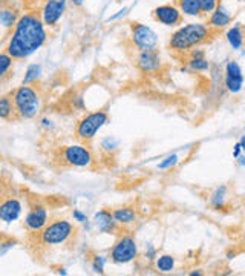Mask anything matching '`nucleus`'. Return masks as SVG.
Listing matches in <instances>:
<instances>
[{
    "instance_id": "f257e3e1",
    "label": "nucleus",
    "mask_w": 245,
    "mask_h": 276,
    "mask_svg": "<svg viewBox=\"0 0 245 276\" xmlns=\"http://www.w3.org/2000/svg\"><path fill=\"white\" fill-rule=\"evenodd\" d=\"M48 40L46 25L40 13H25L11 31L5 51L16 60H23L36 54Z\"/></svg>"
},
{
    "instance_id": "f03ea898",
    "label": "nucleus",
    "mask_w": 245,
    "mask_h": 276,
    "mask_svg": "<svg viewBox=\"0 0 245 276\" xmlns=\"http://www.w3.org/2000/svg\"><path fill=\"white\" fill-rule=\"evenodd\" d=\"M215 31L205 23H186L169 37V49L178 55H187L192 49L212 40Z\"/></svg>"
},
{
    "instance_id": "7ed1b4c3",
    "label": "nucleus",
    "mask_w": 245,
    "mask_h": 276,
    "mask_svg": "<svg viewBox=\"0 0 245 276\" xmlns=\"http://www.w3.org/2000/svg\"><path fill=\"white\" fill-rule=\"evenodd\" d=\"M11 97L16 106V114L20 120H31L37 117L42 108V99L32 84H22L11 90Z\"/></svg>"
},
{
    "instance_id": "20e7f679",
    "label": "nucleus",
    "mask_w": 245,
    "mask_h": 276,
    "mask_svg": "<svg viewBox=\"0 0 245 276\" xmlns=\"http://www.w3.org/2000/svg\"><path fill=\"white\" fill-rule=\"evenodd\" d=\"M74 233L75 226L66 218H58L48 223L45 229L39 232V241L43 246H60L67 242Z\"/></svg>"
},
{
    "instance_id": "39448f33",
    "label": "nucleus",
    "mask_w": 245,
    "mask_h": 276,
    "mask_svg": "<svg viewBox=\"0 0 245 276\" xmlns=\"http://www.w3.org/2000/svg\"><path fill=\"white\" fill-rule=\"evenodd\" d=\"M109 121V114L106 111H94L86 114L83 118H80V121L75 126V137L88 143L97 137V134L108 125Z\"/></svg>"
},
{
    "instance_id": "423d86ee",
    "label": "nucleus",
    "mask_w": 245,
    "mask_h": 276,
    "mask_svg": "<svg viewBox=\"0 0 245 276\" xmlns=\"http://www.w3.org/2000/svg\"><path fill=\"white\" fill-rule=\"evenodd\" d=\"M138 256V246L133 236L121 235L112 246L109 258L117 265H124L135 261Z\"/></svg>"
},
{
    "instance_id": "0eeeda50",
    "label": "nucleus",
    "mask_w": 245,
    "mask_h": 276,
    "mask_svg": "<svg viewBox=\"0 0 245 276\" xmlns=\"http://www.w3.org/2000/svg\"><path fill=\"white\" fill-rule=\"evenodd\" d=\"M129 28H130L132 45L138 52L158 48V34L150 26L141 22H130Z\"/></svg>"
},
{
    "instance_id": "6e6552de",
    "label": "nucleus",
    "mask_w": 245,
    "mask_h": 276,
    "mask_svg": "<svg viewBox=\"0 0 245 276\" xmlns=\"http://www.w3.org/2000/svg\"><path fill=\"white\" fill-rule=\"evenodd\" d=\"M237 11V0H219L216 10L208 16L207 25L216 33L227 28Z\"/></svg>"
},
{
    "instance_id": "1a4fd4ad",
    "label": "nucleus",
    "mask_w": 245,
    "mask_h": 276,
    "mask_svg": "<svg viewBox=\"0 0 245 276\" xmlns=\"http://www.w3.org/2000/svg\"><path fill=\"white\" fill-rule=\"evenodd\" d=\"M61 161L71 167H91L94 155L85 144H69L61 149Z\"/></svg>"
},
{
    "instance_id": "9d476101",
    "label": "nucleus",
    "mask_w": 245,
    "mask_h": 276,
    "mask_svg": "<svg viewBox=\"0 0 245 276\" xmlns=\"http://www.w3.org/2000/svg\"><path fill=\"white\" fill-rule=\"evenodd\" d=\"M135 65L139 72L144 75H152L161 71L162 68V57L158 49H150V51H141L138 52L135 58Z\"/></svg>"
},
{
    "instance_id": "9b49d317",
    "label": "nucleus",
    "mask_w": 245,
    "mask_h": 276,
    "mask_svg": "<svg viewBox=\"0 0 245 276\" xmlns=\"http://www.w3.org/2000/svg\"><path fill=\"white\" fill-rule=\"evenodd\" d=\"M49 213L45 204L42 203H36L29 207L28 213L25 215V227L31 232V233H39L40 230L45 229V226L49 223Z\"/></svg>"
},
{
    "instance_id": "f8f14e48",
    "label": "nucleus",
    "mask_w": 245,
    "mask_h": 276,
    "mask_svg": "<svg viewBox=\"0 0 245 276\" xmlns=\"http://www.w3.org/2000/svg\"><path fill=\"white\" fill-rule=\"evenodd\" d=\"M224 86L230 94H239L243 87V72L236 60H228L224 69Z\"/></svg>"
},
{
    "instance_id": "ddd939ff",
    "label": "nucleus",
    "mask_w": 245,
    "mask_h": 276,
    "mask_svg": "<svg viewBox=\"0 0 245 276\" xmlns=\"http://www.w3.org/2000/svg\"><path fill=\"white\" fill-rule=\"evenodd\" d=\"M152 16L153 19L161 23V25H164V26H169V28H175V26H180L183 23V13L180 11L178 7L175 5H159L156 7L153 11H152Z\"/></svg>"
},
{
    "instance_id": "4468645a",
    "label": "nucleus",
    "mask_w": 245,
    "mask_h": 276,
    "mask_svg": "<svg viewBox=\"0 0 245 276\" xmlns=\"http://www.w3.org/2000/svg\"><path fill=\"white\" fill-rule=\"evenodd\" d=\"M67 0H45V4L40 10V16L43 23L48 28H54L58 20L63 17L66 11Z\"/></svg>"
},
{
    "instance_id": "2eb2a0df",
    "label": "nucleus",
    "mask_w": 245,
    "mask_h": 276,
    "mask_svg": "<svg viewBox=\"0 0 245 276\" xmlns=\"http://www.w3.org/2000/svg\"><path fill=\"white\" fill-rule=\"evenodd\" d=\"M23 212V204L16 197H4L0 204V220L5 224H13L20 218Z\"/></svg>"
},
{
    "instance_id": "dca6fc26",
    "label": "nucleus",
    "mask_w": 245,
    "mask_h": 276,
    "mask_svg": "<svg viewBox=\"0 0 245 276\" xmlns=\"http://www.w3.org/2000/svg\"><path fill=\"white\" fill-rule=\"evenodd\" d=\"M20 17L22 14L19 7H16L13 2H8V0H2V7H0V25H2L4 33L13 31Z\"/></svg>"
},
{
    "instance_id": "f3484780",
    "label": "nucleus",
    "mask_w": 245,
    "mask_h": 276,
    "mask_svg": "<svg viewBox=\"0 0 245 276\" xmlns=\"http://www.w3.org/2000/svg\"><path fill=\"white\" fill-rule=\"evenodd\" d=\"M92 223L94 226L97 227L98 232L101 233H106V235H111V233H115L118 230V223L115 221L114 218V213L108 209H101L98 210L94 218H92Z\"/></svg>"
},
{
    "instance_id": "a211bd4d",
    "label": "nucleus",
    "mask_w": 245,
    "mask_h": 276,
    "mask_svg": "<svg viewBox=\"0 0 245 276\" xmlns=\"http://www.w3.org/2000/svg\"><path fill=\"white\" fill-rule=\"evenodd\" d=\"M225 39L231 49H234V51L242 49V46L245 43V34H243L242 26L239 23H234L233 26H230L225 33Z\"/></svg>"
},
{
    "instance_id": "6ab92c4d",
    "label": "nucleus",
    "mask_w": 245,
    "mask_h": 276,
    "mask_svg": "<svg viewBox=\"0 0 245 276\" xmlns=\"http://www.w3.org/2000/svg\"><path fill=\"white\" fill-rule=\"evenodd\" d=\"M112 213H114V218H115V221L118 223V226H123V227L133 224V223L136 221V218H138L136 210H135L133 207H130V206L117 207V209L112 210Z\"/></svg>"
},
{
    "instance_id": "aec40b11",
    "label": "nucleus",
    "mask_w": 245,
    "mask_h": 276,
    "mask_svg": "<svg viewBox=\"0 0 245 276\" xmlns=\"http://www.w3.org/2000/svg\"><path fill=\"white\" fill-rule=\"evenodd\" d=\"M227 198H228V186L222 184V186H218L212 194H210V206L215 210H221L227 206Z\"/></svg>"
},
{
    "instance_id": "412c9836",
    "label": "nucleus",
    "mask_w": 245,
    "mask_h": 276,
    "mask_svg": "<svg viewBox=\"0 0 245 276\" xmlns=\"http://www.w3.org/2000/svg\"><path fill=\"white\" fill-rule=\"evenodd\" d=\"M14 115H17V114H16V106H14L11 94L2 96V99H0V118H2L4 121H8Z\"/></svg>"
},
{
    "instance_id": "4be33fe9",
    "label": "nucleus",
    "mask_w": 245,
    "mask_h": 276,
    "mask_svg": "<svg viewBox=\"0 0 245 276\" xmlns=\"http://www.w3.org/2000/svg\"><path fill=\"white\" fill-rule=\"evenodd\" d=\"M178 8L184 16H189V17L202 16L199 0H178Z\"/></svg>"
},
{
    "instance_id": "5701e85b",
    "label": "nucleus",
    "mask_w": 245,
    "mask_h": 276,
    "mask_svg": "<svg viewBox=\"0 0 245 276\" xmlns=\"http://www.w3.org/2000/svg\"><path fill=\"white\" fill-rule=\"evenodd\" d=\"M177 267V259L172 255H159L155 259V268L159 273H172Z\"/></svg>"
},
{
    "instance_id": "b1692460",
    "label": "nucleus",
    "mask_w": 245,
    "mask_h": 276,
    "mask_svg": "<svg viewBox=\"0 0 245 276\" xmlns=\"http://www.w3.org/2000/svg\"><path fill=\"white\" fill-rule=\"evenodd\" d=\"M42 74H43L42 65H39V63H31V65L26 68V71H25L22 84H34V83H37V81L42 78Z\"/></svg>"
},
{
    "instance_id": "393cba45",
    "label": "nucleus",
    "mask_w": 245,
    "mask_h": 276,
    "mask_svg": "<svg viewBox=\"0 0 245 276\" xmlns=\"http://www.w3.org/2000/svg\"><path fill=\"white\" fill-rule=\"evenodd\" d=\"M14 57H11L5 49L2 51V54H0V80H2V83H5L8 74H10V69L13 68V63H14Z\"/></svg>"
},
{
    "instance_id": "a878e982",
    "label": "nucleus",
    "mask_w": 245,
    "mask_h": 276,
    "mask_svg": "<svg viewBox=\"0 0 245 276\" xmlns=\"http://www.w3.org/2000/svg\"><path fill=\"white\" fill-rule=\"evenodd\" d=\"M187 66L193 72H207L210 69V62L205 57L201 58H187Z\"/></svg>"
},
{
    "instance_id": "bb28decb",
    "label": "nucleus",
    "mask_w": 245,
    "mask_h": 276,
    "mask_svg": "<svg viewBox=\"0 0 245 276\" xmlns=\"http://www.w3.org/2000/svg\"><path fill=\"white\" fill-rule=\"evenodd\" d=\"M120 146V140L115 138V137H104L101 141H100V147L103 152H108V154H112L118 149Z\"/></svg>"
},
{
    "instance_id": "cd10ccee",
    "label": "nucleus",
    "mask_w": 245,
    "mask_h": 276,
    "mask_svg": "<svg viewBox=\"0 0 245 276\" xmlns=\"http://www.w3.org/2000/svg\"><path fill=\"white\" fill-rule=\"evenodd\" d=\"M178 163H180V155H178V154H172V155H167L156 167H158L159 170H170V169H173Z\"/></svg>"
},
{
    "instance_id": "c85d7f7f",
    "label": "nucleus",
    "mask_w": 245,
    "mask_h": 276,
    "mask_svg": "<svg viewBox=\"0 0 245 276\" xmlns=\"http://www.w3.org/2000/svg\"><path fill=\"white\" fill-rule=\"evenodd\" d=\"M219 4V0H199V7L202 16H210Z\"/></svg>"
},
{
    "instance_id": "c756f323",
    "label": "nucleus",
    "mask_w": 245,
    "mask_h": 276,
    "mask_svg": "<svg viewBox=\"0 0 245 276\" xmlns=\"http://www.w3.org/2000/svg\"><path fill=\"white\" fill-rule=\"evenodd\" d=\"M106 256H103V255H95L94 256V259H92V264H91V267H92V271L94 273H100V274H103L104 273V265H106Z\"/></svg>"
},
{
    "instance_id": "7c9ffc66",
    "label": "nucleus",
    "mask_w": 245,
    "mask_h": 276,
    "mask_svg": "<svg viewBox=\"0 0 245 276\" xmlns=\"http://www.w3.org/2000/svg\"><path fill=\"white\" fill-rule=\"evenodd\" d=\"M17 246V239L11 238V236H7L4 235L2 238V244H0V256H5L8 253V250H11L13 247Z\"/></svg>"
},
{
    "instance_id": "2f4dec72",
    "label": "nucleus",
    "mask_w": 245,
    "mask_h": 276,
    "mask_svg": "<svg viewBox=\"0 0 245 276\" xmlns=\"http://www.w3.org/2000/svg\"><path fill=\"white\" fill-rule=\"evenodd\" d=\"M72 218H74V221H75V223H78V224H88V223H89L88 215H86V213H83L81 210H78V209L72 210Z\"/></svg>"
},
{
    "instance_id": "473e14b6",
    "label": "nucleus",
    "mask_w": 245,
    "mask_h": 276,
    "mask_svg": "<svg viewBox=\"0 0 245 276\" xmlns=\"http://www.w3.org/2000/svg\"><path fill=\"white\" fill-rule=\"evenodd\" d=\"M201 57H205V51L201 49L199 46L195 48V49H192V51L187 54V58H201Z\"/></svg>"
},
{
    "instance_id": "72a5a7b5",
    "label": "nucleus",
    "mask_w": 245,
    "mask_h": 276,
    "mask_svg": "<svg viewBox=\"0 0 245 276\" xmlns=\"http://www.w3.org/2000/svg\"><path fill=\"white\" fill-rule=\"evenodd\" d=\"M146 256H147V259H156V249L153 247V246H147V249H146Z\"/></svg>"
},
{
    "instance_id": "f704fd0d",
    "label": "nucleus",
    "mask_w": 245,
    "mask_h": 276,
    "mask_svg": "<svg viewBox=\"0 0 245 276\" xmlns=\"http://www.w3.org/2000/svg\"><path fill=\"white\" fill-rule=\"evenodd\" d=\"M72 105H74L75 108L83 109V108H85V100L81 99V96H78V97H72Z\"/></svg>"
},
{
    "instance_id": "c9c22d12",
    "label": "nucleus",
    "mask_w": 245,
    "mask_h": 276,
    "mask_svg": "<svg viewBox=\"0 0 245 276\" xmlns=\"http://www.w3.org/2000/svg\"><path fill=\"white\" fill-rule=\"evenodd\" d=\"M40 125H42V128H43V129H48V131L54 128V123H52V120H49L48 117L42 118V120H40Z\"/></svg>"
},
{
    "instance_id": "e433bc0d",
    "label": "nucleus",
    "mask_w": 245,
    "mask_h": 276,
    "mask_svg": "<svg viewBox=\"0 0 245 276\" xmlns=\"http://www.w3.org/2000/svg\"><path fill=\"white\" fill-rule=\"evenodd\" d=\"M243 152H242V146H240V143H236L234 144V149H233V158H237V157H240Z\"/></svg>"
},
{
    "instance_id": "4c0bfd02",
    "label": "nucleus",
    "mask_w": 245,
    "mask_h": 276,
    "mask_svg": "<svg viewBox=\"0 0 245 276\" xmlns=\"http://www.w3.org/2000/svg\"><path fill=\"white\" fill-rule=\"evenodd\" d=\"M126 11H127V8H123L121 11H118V14H115V16H112V17H109L108 19V22H114V20H117V19H120L121 16H124L126 14Z\"/></svg>"
},
{
    "instance_id": "58836bf2",
    "label": "nucleus",
    "mask_w": 245,
    "mask_h": 276,
    "mask_svg": "<svg viewBox=\"0 0 245 276\" xmlns=\"http://www.w3.org/2000/svg\"><path fill=\"white\" fill-rule=\"evenodd\" d=\"M69 2H71L74 7H81V5L85 4V0H69Z\"/></svg>"
},
{
    "instance_id": "ea45409f",
    "label": "nucleus",
    "mask_w": 245,
    "mask_h": 276,
    "mask_svg": "<svg viewBox=\"0 0 245 276\" xmlns=\"http://www.w3.org/2000/svg\"><path fill=\"white\" fill-rule=\"evenodd\" d=\"M189 274H190V276H202V274H204V271H202L201 268H198V270H193V271H190Z\"/></svg>"
},
{
    "instance_id": "a19ab883",
    "label": "nucleus",
    "mask_w": 245,
    "mask_h": 276,
    "mask_svg": "<svg viewBox=\"0 0 245 276\" xmlns=\"http://www.w3.org/2000/svg\"><path fill=\"white\" fill-rule=\"evenodd\" d=\"M236 160H237L239 166H245V154H242V155H240V157H237Z\"/></svg>"
},
{
    "instance_id": "79ce46f5",
    "label": "nucleus",
    "mask_w": 245,
    "mask_h": 276,
    "mask_svg": "<svg viewBox=\"0 0 245 276\" xmlns=\"http://www.w3.org/2000/svg\"><path fill=\"white\" fill-rule=\"evenodd\" d=\"M239 143H240V146H242V152L245 154V135H242V137H240Z\"/></svg>"
},
{
    "instance_id": "37998d69",
    "label": "nucleus",
    "mask_w": 245,
    "mask_h": 276,
    "mask_svg": "<svg viewBox=\"0 0 245 276\" xmlns=\"http://www.w3.org/2000/svg\"><path fill=\"white\" fill-rule=\"evenodd\" d=\"M58 273H60V274H67L66 268H58Z\"/></svg>"
},
{
    "instance_id": "c03bdc74",
    "label": "nucleus",
    "mask_w": 245,
    "mask_h": 276,
    "mask_svg": "<svg viewBox=\"0 0 245 276\" xmlns=\"http://www.w3.org/2000/svg\"><path fill=\"white\" fill-rule=\"evenodd\" d=\"M242 241H243V242H245V230H243V232H242Z\"/></svg>"
}]
</instances>
